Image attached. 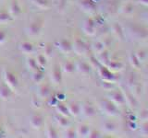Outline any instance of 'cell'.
<instances>
[{
  "mask_svg": "<svg viewBox=\"0 0 148 138\" xmlns=\"http://www.w3.org/2000/svg\"><path fill=\"white\" fill-rule=\"evenodd\" d=\"M42 28H43V21L36 20L34 22L31 23V24L28 26L27 28L28 33L30 35H38L40 33Z\"/></svg>",
  "mask_w": 148,
  "mask_h": 138,
  "instance_id": "cell-1",
  "label": "cell"
},
{
  "mask_svg": "<svg viewBox=\"0 0 148 138\" xmlns=\"http://www.w3.org/2000/svg\"><path fill=\"white\" fill-rule=\"evenodd\" d=\"M5 80L7 82V85L10 87V89H14L18 86V78L14 74L10 71L7 70L5 72Z\"/></svg>",
  "mask_w": 148,
  "mask_h": 138,
  "instance_id": "cell-2",
  "label": "cell"
},
{
  "mask_svg": "<svg viewBox=\"0 0 148 138\" xmlns=\"http://www.w3.org/2000/svg\"><path fill=\"white\" fill-rule=\"evenodd\" d=\"M31 125L32 128L40 129L44 125V117L41 114H34L31 118Z\"/></svg>",
  "mask_w": 148,
  "mask_h": 138,
  "instance_id": "cell-3",
  "label": "cell"
},
{
  "mask_svg": "<svg viewBox=\"0 0 148 138\" xmlns=\"http://www.w3.org/2000/svg\"><path fill=\"white\" fill-rule=\"evenodd\" d=\"M52 79L56 84H60L62 81V71L59 64H56L52 71Z\"/></svg>",
  "mask_w": 148,
  "mask_h": 138,
  "instance_id": "cell-4",
  "label": "cell"
},
{
  "mask_svg": "<svg viewBox=\"0 0 148 138\" xmlns=\"http://www.w3.org/2000/svg\"><path fill=\"white\" fill-rule=\"evenodd\" d=\"M58 47L59 49L64 53H69L71 51V41L67 39H62L61 41L58 43Z\"/></svg>",
  "mask_w": 148,
  "mask_h": 138,
  "instance_id": "cell-5",
  "label": "cell"
},
{
  "mask_svg": "<svg viewBox=\"0 0 148 138\" xmlns=\"http://www.w3.org/2000/svg\"><path fill=\"white\" fill-rule=\"evenodd\" d=\"M11 94V89L8 86L4 85L0 87V98L2 99H8V98H10Z\"/></svg>",
  "mask_w": 148,
  "mask_h": 138,
  "instance_id": "cell-6",
  "label": "cell"
},
{
  "mask_svg": "<svg viewBox=\"0 0 148 138\" xmlns=\"http://www.w3.org/2000/svg\"><path fill=\"white\" fill-rule=\"evenodd\" d=\"M20 48L23 53H31L34 51V46L32 43H29V41H23L20 44Z\"/></svg>",
  "mask_w": 148,
  "mask_h": 138,
  "instance_id": "cell-7",
  "label": "cell"
},
{
  "mask_svg": "<svg viewBox=\"0 0 148 138\" xmlns=\"http://www.w3.org/2000/svg\"><path fill=\"white\" fill-rule=\"evenodd\" d=\"M21 13V7L17 1H13L12 4L9 7V14L13 17L18 16Z\"/></svg>",
  "mask_w": 148,
  "mask_h": 138,
  "instance_id": "cell-8",
  "label": "cell"
},
{
  "mask_svg": "<svg viewBox=\"0 0 148 138\" xmlns=\"http://www.w3.org/2000/svg\"><path fill=\"white\" fill-rule=\"evenodd\" d=\"M56 106H57L58 112L60 114H61V115H63V116H66V117L69 115V108H68L65 104H63V103H58V104H57Z\"/></svg>",
  "mask_w": 148,
  "mask_h": 138,
  "instance_id": "cell-9",
  "label": "cell"
},
{
  "mask_svg": "<svg viewBox=\"0 0 148 138\" xmlns=\"http://www.w3.org/2000/svg\"><path fill=\"white\" fill-rule=\"evenodd\" d=\"M49 91H50V87L48 85H46V84L42 85V87H40V90H39L40 96L42 98H46V97L49 95Z\"/></svg>",
  "mask_w": 148,
  "mask_h": 138,
  "instance_id": "cell-10",
  "label": "cell"
},
{
  "mask_svg": "<svg viewBox=\"0 0 148 138\" xmlns=\"http://www.w3.org/2000/svg\"><path fill=\"white\" fill-rule=\"evenodd\" d=\"M11 20V15L8 12L2 10L0 11V22L2 23H6Z\"/></svg>",
  "mask_w": 148,
  "mask_h": 138,
  "instance_id": "cell-11",
  "label": "cell"
},
{
  "mask_svg": "<svg viewBox=\"0 0 148 138\" xmlns=\"http://www.w3.org/2000/svg\"><path fill=\"white\" fill-rule=\"evenodd\" d=\"M57 121H58V123L59 124L61 127H67L69 125V121L66 116H63V115H58L57 116Z\"/></svg>",
  "mask_w": 148,
  "mask_h": 138,
  "instance_id": "cell-12",
  "label": "cell"
},
{
  "mask_svg": "<svg viewBox=\"0 0 148 138\" xmlns=\"http://www.w3.org/2000/svg\"><path fill=\"white\" fill-rule=\"evenodd\" d=\"M32 3L35 4L37 7L41 8H47L49 7V2L48 0H32Z\"/></svg>",
  "mask_w": 148,
  "mask_h": 138,
  "instance_id": "cell-13",
  "label": "cell"
},
{
  "mask_svg": "<svg viewBox=\"0 0 148 138\" xmlns=\"http://www.w3.org/2000/svg\"><path fill=\"white\" fill-rule=\"evenodd\" d=\"M27 64H28V66H29L30 69H32V70H38V64H37V61L36 59L34 58H29L27 61Z\"/></svg>",
  "mask_w": 148,
  "mask_h": 138,
  "instance_id": "cell-14",
  "label": "cell"
},
{
  "mask_svg": "<svg viewBox=\"0 0 148 138\" xmlns=\"http://www.w3.org/2000/svg\"><path fill=\"white\" fill-rule=\"evenodd\" d=\"M69 112H71V114L74 115V116H76V115L79 114V112H80V108H79L78 104H76V103H71V105H69Z\"/></svg>",
  "mask_w": 148,
  "mask_h": 138,
  "instance_id": "cell-15",
  "label": "cell"
},
{
  "mask_svg": "<svg viewBox=\"0 0 148 138\" xmlns=\"http://www.w3.org/2000/svg\"><path fill=\"white\" fill-rule=\"evenodd\" d=\"M64 72L66 73H71L74 70V64L71 61H67L66 63L64 64Z\"/></svg>",
  "mask_w": 148,
  "mask_h": 138,
  "instance_id": "cell-16",
  "label": "cell"
},
{
  "mask_svg": "<svg viewBox=\"0 0 148 138\" xmlns=\"http://www.w3.org/2000/svg\"><path fill=\"white\" fill-rule=\"evenodd\" d=\"M44 78V73L40 70H36L34 74V80L36 83H40Z\"/></svg>",
  "mask_w": 148,
  "mask_h": 138,
  "instance_id": "cell-17",
  "label": "cell"
},
{
  "mask_svg": "<svg viewBox=\"0 0 148 138\" xmlns=\"http://www.w3.org/2000/svg\"><path fill=\"white\" fill-rule=\"evenodd\" d=\"M36 61L39 66H45L46 64V58L44 54H39L38 56H37Z\"/></svg>",
  "mask_w": 148,
  "mask_h": 138,
  "instance_id": "cell-18",
  "label": "cell"
},
{
  "mask_svg": "<svg viewBox=\"0 0 148 138\" xmlns=\"http://www.w3.org/2000/svg\"><path fill=\"white\" fill-rule=\"evenodd\" d=\"M47 136L48 137H51V138L58 137V132H57V130H56L54 127L50 126L48 128V130H47Z\"/></svg>",
  "mask_w": 148,
  "mask_h": 138,
  "instance_id": "cell-19",
  "label": "cell"
},
{
  "mask_svg": "<svg viewBox=\"0 0 148 138\" xmlns=\"http://www.w3.org/2000/svg\"><path fill=\"white\" fill-rule=\"evenodd\" d=\"M45 53L46 55H49V56H51L53 53V46L52 44H47L45 46Z\"/></svg>",
  "mask_w": 148,
  "mask_h": 138,
  "instance_id": "cell-20",
  "label": "cell"
},
{
  "mask_svg": "<svg viewBox=\"0 0 148 138\" xmlns=\"http://www.w3.org/2000/svg\"><path fill=\"white\" fill-rule=\"evenodd\" d=\"M6 32H4L3 30H0V43H2L5 41V40H6Z\"/></svg>",
  "mask_w": 148,
  "mask_h": 138,
  "instance_id": "cell-21",
  "label": "cell"
},
{
  "mask_svg": "<svg viewBox=\"0 0 148 138\" xmlns=\"http://www.w3.org/2000/svg\"><path fill=\"white\" fill-rule=\"evenodd\" d=\"M56 99H58L59 100H63L65 99V95L62 94V93H58L57 96H56Z\"/></svg>",
  "mask_w": 148,
  "mask_h": 138,
  "instance_id": "cell-22",
  "label": "cell"
},
{
  "mask_svg": "<svg viewBox=\"0 0 148 138\" xmlns=\"http://www.w3.org/2000/svg\"><path fill=\"white\" fill-rule=\"evenodd\" d=\"M74 136V133L71 130H69L66 133V137H73Z\"/></svg>",
  "mask_w": 148,
  "mask_h": 138,
  "instance_id": "cell-23",
  "label": "cell"
}]
</instances>
